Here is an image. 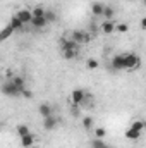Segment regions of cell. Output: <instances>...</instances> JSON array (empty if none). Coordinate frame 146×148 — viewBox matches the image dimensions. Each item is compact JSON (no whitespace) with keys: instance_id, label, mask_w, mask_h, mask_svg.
<instances>
[{"instance_id":"15","label":"cell","mask_w":146,"mask_h":148,"mask_svg":"<svg viewBox=\"0 0 146 148\" xmlns=\"http://www.w3.org/2000/svg\"><path fill=\"white\" fill-rule=\"evenodd\" d=\"M115 16V9L112 5H105L103 7V12H102V17H105V21H112Z\"/></svg>"},{"instance_id":"20","label":"cell","mask_w":146,"mask_h":148,"mask_svg":"<svg viewBox=\"0 0 146 148\" xmlns=\"http://www.w3.org/2000/svg\"><path fill=\"white\" fill-rule=\"evenodd\" d=\"M12 35H14V29H12V28H10L9 24H7V26H5V28H3V29L0 31V43H2L3 40H7L9 36H12Z\"/></svg>"},{"instance_id":"4","label":"cell","mask_w":146,"mask_h":148,"mask_svg":"<svg viewBox=\"0 0 146 148\" xmlns=\"http://www.w3.org/2000/svg\"><path fill=\"white\" fill-rule=\"evenodd\" d=\"M84 97H86V91L83 88H76L72 93H71V105L72 107H81Z\"/></svg>"},{"instance_id":"6","label":"cell","mask_w":146,"mask_h":148,"mask_svg":"<svg viewBox=\"0 0 146 148\" xmlns=\"http://www.w3.org/2000/svg\"><path fill=\"white\" fill-rule=\"evenodd\" d=\"M57 126H59V117L57 115H48V117L43 119V127L46 131H53Z\"/></svg>"},{"instance_id":"29","label":"cell","mask_w":146,"mask_h":148,"mask_svg":"<svg viewBox=\"0 0 146 148\" xmlns=\"http://www.w3.org/2000/svg\"><path fill=\"white\" fill-rule=\"evenodd\" d=\"M21 95H23V97H24V98H31V91H29V90H28V88H26V90H24V91H23V93H21Z\"/></svg>"},{"instance_id":"9","label":"cell","mask_w":146,"mask_h":148,"mask_svg":"<svg viewBox=\"0 0 146 148\" xmlns=\"http://www.w3.org/2000/svg\"><path fill=\"white\" fill-rule=\"evenodd\" d=\"M10 81L14 83V86H16V88H17L21 93H23V91L28 88V86H26V77H24V76H21V74H17V76H12V77H10Z\"/></svg>"},{"instance_id":"3","label":"cell","mask_w":146,"mask_h":148,"mask_svg":"<svg viewBox=\"0 0 146 148\" xmlns=\"http://www.w3.org/2000/svg\"><path fill=\"white\" fill-rule=\"evenodd\" d=\"M71 40H74V41H76V43H77V45H79V47H81V45H84V43H88V41H89V33H88V31H83V29H74L72 33H71Z\"/></svg>"},{"instance_id":"2","label":"cell","mask_w":146,"mask_h":148,"mask_svg":"<svg viewBox=\"0 0 146 148\" xmlns=\"http://www.w3.org/2000/svg\"><path fill=\"white\" fill-rule=\"evenodd\" d=\"M0 90H2V93H3L5 97H12V98H14V97H21V91L14 86V83H12L10 79H7V81L0 86Z\"/></svg>"},{"instance_id":"22","label":"cell","mask_w":146,"mask_h":148,"mask_svg":"<svg viewBox=\"0 0 146 148\" xmlns=\"http://www.w3.org/2000/svg\"><path fill=\"white\" fill-rule=\"evenodd\" d=\"M93 133H95V138H98V140L107 138V129L105 127H93Z\"/></svg>"},{"instance_id":"23","label":"cell","mask_w":146,"mask_h":148,"mask_svg":"<svg viewBox=\"0 0 146 148\" xmlns=\"http://www.w3.org/2000/svg\"><path fill=\"white\" fill-rule=\"evenodd\" d=\"M91 148H110V145L105 143V140H98V138H95V140L91 141Z\"/></svg>"},{"instance_id":"13","label":"cell","mask_w":146,"mask_h":148,"mask_svg":"<svg viewBox=\"0 0 146 148\" xmlns=\"http://www.w3.org/2000/svg\"><path fill=\"white\" fill-rule=\"evenodd\" d=\"M103 7H105V3H102V2H93V3H91V14H93L95 17H102Z\"/></svg>"},{"instance_id":"5","label":"cell","mask_w":146,"mask_h":148,"mask_svg":"<svg viewBox=\"0 0 146 148\" xmlns=\"http://www.w3.org/2000/svg\"><path fill=\"white\" fill-rule=\"evenodd\" d=\"M110 66H112V69L113 71H124V53H117V55H113L112 57V60H110Z\"/></svg>"},{"instance_id":"31","label":"cell","mask_w":146,"mask_h":148,"mask_svg":"<svg viewBox=\"0 0 146 148\" xmlns=\"http://www.w3.org/2000/svg\"><path fill=\"white\" fill-rule=\"evenodd\" d=\"M127 2H132V0H127Z\"/></svg>"},{"instance_id":"7","label":"cell","mask_w":146,"mask_h":148,"mask_svg":"<svg viewBox=\"0 0 146 148\" xmlns=\"http://www.w3.org/2000/svg\"><path fill=\"white\" fill-rule=\"evenodd\" d=\"M36 141H38V138L33 133H28L26 136H21V145H23V148H33L36 145Z\"/></svg>"},{"instance_id":"12","label":"cell","mask_w":146,"mask_h":148,"mask_svg":"<svg viewBox=\"0 0 146 148\" xmlns=\"http://www.w3.org/2000/svg\"><path fill=\"white\" fill-rule=\"evenodd\" d=\"M38 114L45 119V117H48V115H53V107L50 105V103H40L38 105Z\"/></svg>"},{"instance_id":"11","label":"cell","mask_w":146,"mask_h":148,"mask_svg":"<svg viewBox=\"0 0 146 148\" xmlns=\"http://www.w3.org/2000/svg\"><path fill=\"white\" fill-rule=\"evenodd\" d=\"M100 31L103 35H113L115 33V23L113 21H103L100 26Z\"/></svg>"},{"instance_id":"1","label":"cell","mask_w":146,"mask_h":148,"mask_svg":"<svg viewBox=\"0 0 146 148\" xmlns=\"http://www.w3.org/2000/svg\"><path fill=\"white\" fill-rule=\"evenodd\" d=\"M139 67H141V57H139L138 53H134V52L124 53V69H126V71L134 73V71H138Z\"/></svg>"},{"instance_id":"16","label":"cell","mask_w":146,"mask_h":148,"mask_svg":"<svg viewBox=\"0 0 146 148\" xmlns=\"http://www.w3.org/2000/svg\"><path fill=\"white\" fill-rule=\"evenodd\" d=\"M9 26H10L14 31H21V29L24 28V24H23V23L17 19V16H12V17H10V23H9Z\"/></svg>"},{"instance_id":"27","label":"cell","mask_w":146,"mask_h":148,"mask_svg":"<svg viewBox=\"0 0 146 148\" xmlns=\"http://www.w3.org/2000/svg\"><path fill=\"white\" fill-rule=\"evenodd\" d=\"M98 66H100V62L96 59H88V62H86V67L88 69H98Z\"/></svg>"},{"instance_id":"21","label":"cell","mask_w":146,"mask_h":148,"mask_svg":"<svg viewBox=\"0 0 146 148\" xmlns=\"http://www.w3.org/2000/svg\"><path fill=\"white\" fill-rule=\"evenodd\" d=\"M126 138H127V140H131V141H138V140L141 138V133L132 131L131 127H127V131H126Z\"/></svg>"},{"instance_id":"18","label":"cell","mask_w":146,"mask_h":148,"mask_svg":"<svg viewBox=\"0 0 146 148\" xmlns=\"http://www.w3.org/2000/svg\"><path fill=\"white\" fill-rule=\"evenodd\" d=\"M132 131H138V133H143V129L146 127V124H145V121L143 119H138V121H132V124L129 126Z\"/></svg>"},{"instance_id":"24","label":"cell","mask_w":146,"mask_h":148,"mask_svg":"<svg viewBox=\"0 0 146 148\" xmlns=\"http://www.w3.org/2000/svg\"><path fill=\"white\" fill-rule=\"evenodd\" d=\"M43 17L46 19V23H55V21H57L55 10H45V16H43Z\"/></svg>"},{"instance_id":"28","label":"cell","mask_w":146,"mask_h":148,"mask_svg":"<svg viewBox=\"0 0 146 148\" xmlns=\"http://www.w3.org/2000/svg\"><path fill=\"white\" fill-rule=\"evenodd\" d=\"M115 31H117V33H127V31H129V26H127V24H124V23L115 24Z\"/></svg>"},{"instance_id":"26","label":"cell","mask_w":146,"mask_h":148,"mask_svg":"<svg viewBox=\"0 0 146 148\" xmlns=\"http://www.w3.org/2000/svg\"><path fill=\"white\" fill-rule=\"evenodd\" d=\"M31 16H33V17H43V16H45V9H43V7H35V9L31 10Z\"/></svg>"},{"instance_id":"8","label":"cell","mask_w":146,"mask_h":148,"mask_svg":"<svg viewBox=\"0 0 146 148\" xmlns=\"http://www.w3.org/2000/svg\"><path fill=\"white\" fill-rule=\"evenodd\" d=\"M16 16H17V19H19L24 26H26V24H29V23H31V19H33V16H31V10H29V9H21Z\"/></svg>"},{"instance_id":"17","label":"cell","mask_w":146,"mask_h":148,"mask_svg":"<svg viewBox=\"0 0 146 148\" xmlns=\"http://www.w3.org/2000/svg\"><path fill=\"white\" fill-rule=\"evenodd\" d=\"M83 127H84V131H93V127H95V121H93V117L91 115H86L84 119H83Z\"/></svg>"},{"instance_id":"14","label":"cell","mask_w":146,"mask_h":148,"mask_svg":"<svg viewBox=\"0 0 146 148\" xmlns=\"http://www.w3.org/2000/svg\"><path fill=\"white\" fill-rule=\"evenodd\" d=\"M29 24H31L35 29H43V28H45L48 23H46V19H45V17H33Z\"/></svg>"},{"instance_id":"19","label":"cell","mask_w":146,"mask_h":148,"mask_svg":"<svg viewBox=\"0 0 146 148\" xmlns=\"http://www.w3.org/2000/svg\"><path fill=\"white\" fill-rule=\"evenodd\" d=\"M62 57H64L65 60L77 59V57H79V50H64V52H62Z\"/></svg>"},{"instance_id":"30","label":"cell","mask_w":146,"mask_h":148,"mask_svg":"<svg viewBox=\"0 0 146 148\" xmlns=\"http://www.w3.org/2000/svg\"><path fill=\"white\" fill-rule=\"evenodd\" d=\"M141 28H143V29H145V28H146V19H145V17L141 19Z\"/></svg>"},{"instance_id":"10","label":"cell","mask_w":146,"mask_h":148,"mask_svg":"<svg viewBox=\"0 0 146 148\" xmlns=\"http://www.w3.org/2000/svg\"><path fill=\"white\" fill-rule=\"evenodd\" d=\"M60 50L64 52V50H79V45L71 40V38H62L60 40Z\"/></svg>"},{"instance_id":"25","label":"cell","mask_w":146,"mask_h":148,"mask_svg":"<svg viewBox=\"0 0 146 148\" xmlns=\"http://www.w3.org/2000/svg\"><path fill=\"white\" fill-rule=\"evenodd\" d=\"M28 133H31L29 126H26V124H19V126H17V134H19V138H21V136H26Z\"/></svg>"}]
</instances>
